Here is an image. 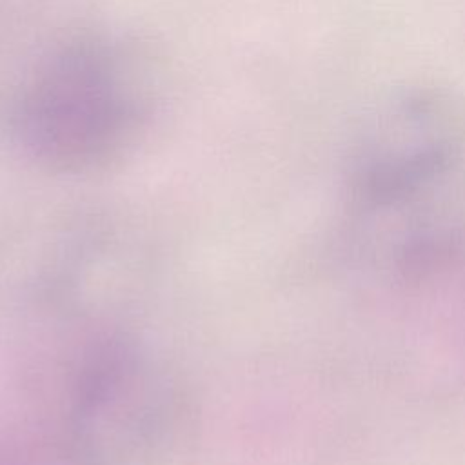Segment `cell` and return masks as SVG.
I'll list each match as a JSON object with an SVG mask.
<instances>
[{"label":"cell","mask_w":465,"mask_h":465,"mask_svg":"<svg viewBox=\"0 0 465 465\" xmlns=\"http://www.w3.org/2000/svg\"><path fill=\"white\" fill-rule=\"evenodd\" d=\"M158 78L147 53L107 31H80L45 49L9 89L0 124L35 162L69 173L124 158L149 131Z\"/></svg>","instance_id":"6da1fadb"},{"label":"cell","mask_w":465,"mask_h":465,"mask_svg":"<svg viewBox=\"0 0 465 465\" xmlns=\"http://www.w3.org/2000/svg\"><path fill=\"white\" fill-rule=\"evenodd\" d=\"M360 124L351 176L374 203L418 193L452 169L465 147V102L432 84L391 91Z\"/></svg>","instance_id":"7a4b0ae2"}]
</instances>
